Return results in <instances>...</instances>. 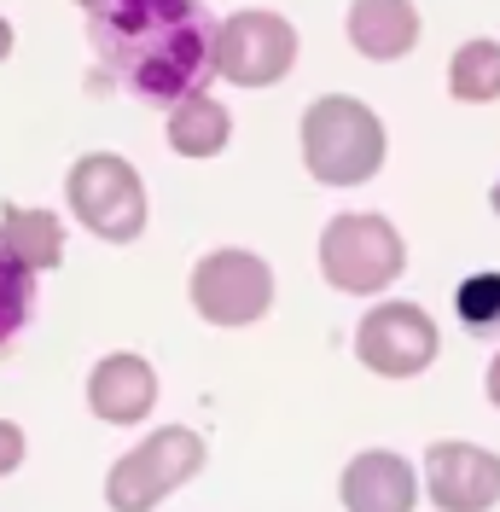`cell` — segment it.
Listing matches in <instances>:
<instances>
[{"instance_id":"cell-20","label":"cell","mask_w":500,"mask_h":512,"mask_svg":"<svg viewBox=\"0 0 500 512\" xmlns=\"http://www.w3.org/2000/svg\"><path fill=\"white\" fill-rule=\"evenodd\" d=\"M6 53H12V24L0 18V64H6Z\"/></svg>"},{"instance_id":"cell-21","label":"cell","mask_w":500,"mask_h":512,"mask_svg":"<svg viewBox=\"0 0 500 512\" xmlns=\"http://www.w3.org/2000/svg\"><path fill=\"white\" fill-rule=\"evenodd\" d=\"M82 6H88V12H94V6H105V0H82Z\"/></svg>"},{"instance_id":"cell-14","label":"cell","mask_w":500,"mask_h":512,"mask_svg":"<svg viewBox=\"0 0 500 512\" xmlns=\"http://www.w3.org/2000/svg\"><path fill=\"white\" fill-rule=\"evenodd\" d=\"M0 233L12 239V251L30 262L35 274L41 268H59L64 262V227L53 210H35V204H6V222H0Z\"/></svg>"},{"instance_id":"cell-10","label":"cell","mask_w":500,"mask_h":512,"mask_svg":"<svg viewBox=\"0 0 500 512\" xmlns=\"http://www.w3.org/2000/svg\"><path fill=\"white\" fill-rule=\"evenodd\" d=\"M338 495H344V512H413L419 501V478L402 454L390 448H367L355 454L338 478Z\"/></svg>"},{"instance_id":"cell-9","label":"cell","mask_w":500,"mask_h":512,"mask_svg":"<svg viewBox=\"0 0 500 512\" xmlns=\"http://www.w3.org/2000/svg\"><path fill=\"white\" fill-rule=\"evenodd\" d=\"M425 495L442 512H489L500 501V454L477 443L425 448Z\"/></svg>"},{"instance_id":"cell-15","label":"cell","mask_w":500,"mask_h":512,"mask_svg":"<svg viewBox=\"0 0 500 512\" xmlns=\"http://www.w3.org/2000/svg\"><path fill=\"white\" fill-rule=\"evenodd\" d=\"M30 315H35V268L0 233V350L30 326Z\"/></svg>"},{"instance_id":"cell-16","label":"cell","mask_w":500,"mask_h":512,"mask_svg":"<svg viewBox=\"0 0 500 512\" xmlns=\"http://www.w3.org/2000/svg\"><path fill=\"white\" fill-rule=\"evenodd\" d=\"M448 94L466 99V105H489L500 99V41H466L454 64H448Z\"/></svg>"},{"instance_id":"cell-3","label":"cell","mask_w":500,"mask_h":512,"mask_svg":"<svg viewBox=\"0 0 500 512\" xmlns=\"http://www.w3.org/2000/svg\"><path fill=\"white\" fill-rule=\"evenodd\" d=\"M402 268H407V245L390 227V216L355 210V216L326 222V233H320V274H326L332 291L378 297L390 280H402Z\"/></svg>"},{"instance_id":"cell-12","label":"cell","mask_w":500,"mask_h":512,"mask_svg":"<svg viewBox=\"0 0 500 512\" xmlns=\"http://www.w3.org/2000/svg\"><path fill=\"white\" fill-rule=\"evenodd\" d=\"M349 41L373 64L402 59L419 41V6L413 0H355L349 6Z\"/></svg>"},{"instance_id":"cell-13","label":"cell","mask_w":500,"mask_h":512,"mask_svg":"<svg viewBox=\"0 0 500 512\" xmlns=\"http://www.w3.org/2000/svg\"><path fill=\"white\" fill-rule=\"evenodd\" d=\"M227 134H233V123H227V111L210 94L181 99L175 117H169V146L181 158H216L221 146H227Z\"/></svg>"},{"instance_id":"cell-4","label":"cell","mask_w":500,"mask_h":512,"mask_svg":"<svg viewBox=\"0 0 500 512\" xmlns=\"http://www.w3.org/2000/svg\"><path fill=\"white\" fill-rule=\"evenodd\" d=\"M204 466V443L192 437L187 425H163L146 443H134L105 472V501L111 512H152L157 501H169L181 483Z\"/></svg>"},{"instance_id":"cell-6","label":"cell","mask_w":500,"mask_h":512,"mask_svg":"<svg viewBox=\"0 0 500 512\" xmlns=\"http://www.w3.org/2000/svg\"><path fill=\"white\" fill-rule=\"evenodd\" d=\"M192 309L210 326H250L274 303V268L256 251H210L192 268Z\"/></svg>"},{"instance_id":"cell-8","label":"cell","mask_w":500,"mask_h":512,"mask_svg":"<svg viewBox=\"0 0 500 512\" xmlns=\"http://www.w3.org/2000/svg\"><path fill=\"white\" fill-rule=\"evenodd\" d=\"M437 350H442V332L419 303H378L355 332V355L378 379H413V373H425L437 361Z\"/></svg>"},{"instance_id":"cell-11","label":"cell","mask_w":500,"mask_h":512,"mask_svg":"<svg viewBox=\"0 0 500 512\" xmlns=\"http://www.w3.org/2000/svg\"><path fill=\"white\" fill-rule=\"evenodd\" d=\"M157 402V373L140 355H105L94 373H88V408L105 425H140Z\"/></svg>"},{"instance_id":"cell-2","label":"cell","mask_w":500,"mask_h":512,"mask_svg":"<svg viewBox=\"0 0 500 512\" xmlns=\"http://www.w3.org/2000/svg\"><path fill=\"white\" fill-rule=\"evenodd\" d=\"M303 163L320 187H361L384 163V123L373 105L349 94H326L303 111Z\"/></svg>"},{"instance_id":"cell-5","label":"cell","mask_w":500,"mask_h":512,"mask_svg":"<svg viewBox=\"0 0 500 512\" xmlns=\"http://www.w3.org/2000/svg\"><path fill=\"white\" fill-rule=\"evenodd\" d=\"M70 210H76V222L88 227V233L111 239V245H128L146 227V187L128 169V158L88 152L70 169Z\"/></svg>"},{"instance_id":"cell-17","label":"cell","mask_w":500,"mask_h":512,"mask_svg":"<svg viewBox=\"0 0 500 512\" xmlns=\"http://www.w3.org/2000/svg\"><path fill=\"white\" fill-rule=\"evenodd\" d=\"M454 309H460V326L471 338H500V274L495 268L471 274L460 286V297H454Z\"/></svg>"},{"instance_id":"cell-1","label":"cell","mask_w":500,"mask_h":512,"mask_svg":"<svg viewBox=\"0 0 500 512\" xmlns=\"http://www.w3.org/2000/svg\"><path fill=\"white\" fill-rule=\"evenodd\" d=\"M99 64L140 105H181L216 76L221 24L204 0H105L88 12Z\"/></svg>"},{"instance_id":"cell-22","label":"cell","mask_w":500,"mask_h":512,"mask_svg":"<svg viewBox=\"0 0 500 512\" xmlns=\"http://www.w3.org/2000/svg\"><path fill=\"white\" fill-rule=\"evenodd\" d=\"M495 210H500V181H495Z\"/></svg>"},{"instance_id":"cell-19","label":"cell","mask_w":500,"mask_h":512,"mask_svg":"<svg viewBox=\"0 0 500 512\" xmlns=\"http://www.w3.org/2000/svg\"><path fill=\"white\" fill-rule=\"evenodd\" d=\"M489 402H495V408H500V355H495V361H489Z\"/></svg>"},{"instance_id":"cell-7","label":"cell","mask_w":500,"mask_h":512,"mask_svg":"<svg viewBox=\"0 0 500 512\" xmlns=\"http://www.w3.org/2000/svg\"><path fill=\"white\" fill-rule=\"evenodd\" d=\"M291 64H297V30L285 24L280 12L245 6V12H233L221 24L216 76L239 82V88H274Z\"/></svg>"},{"instance_id":"cell-18","label":"cell","mask_w":500,"mask_h":512,"mask_svg":"<svg viewBox=\"0 0 500 512\" xmlns=\"http://www.w3.org/2000/svg\"><path fill=\"white\" fill-rule=\"evenodd\" d=\"M18 466H24V431L12 419H0V478L18 472Z\"/></svg>"}]
</instances>
